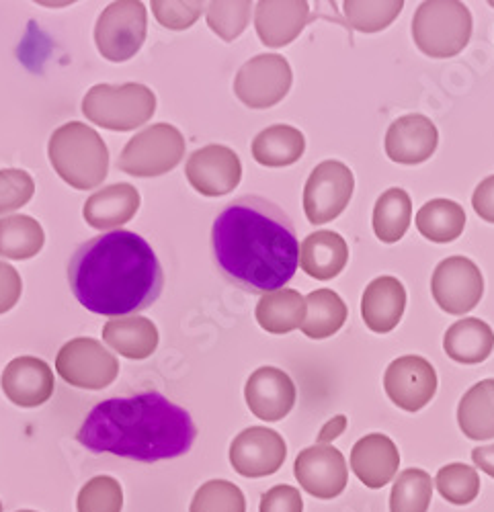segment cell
<instances>
[{
    "instance_id": "1",
    "label": "cell",
    "mask_w": 494,
    "mask_h": 512,
    "mask_svg": "<svg viewBox=\"0 0 494 512\" xmlns=\"http://www.w3.org/2000/svg\"><path fill=\"white\" fill-rule=\"evenodd\" d=\"M212 252L218 271L253 295L283 289L300 265L294 222L279 205L259 195L238 197L218 213Z\"/></svg>"
},
{
    "instance_id": "2",
    "label": "cell",
    "mask_w": 494,
    "mask_h": 512,
    "mask_svg": "<svg viewBox=\"0 0 494 512\" xmlns=\"http://www.w3.org/2000/svg\"><path fill=\"white\" fill-rule=\"evenodd\" d=\"M68 283L82 308L109 318L148 310L164 287L152 246L130 230H113L80 244L68 265Z\"/></svg>"
},
{
    "instance_id": "3",
    "label": "cell",
    "mask_w": 494,
    "mask_h": 512,
    "mask_svg": "<svg viewBox=\"0 0 494 512\" xmlns=\"http://www.w3.org/2000/svg\"><path fill=\"white\" fill-rule=\"evenodd\" d=\"M195 437L197 429L185 408L158 392H144L97 404L76 441L93 453L154 463L185 455Z\"/></svg>"
},
{
    "instance_id": "4",
    "label": "cell",
    "mask_w": 494,
    "mask_h": 512,
    "mask_svg": "<svg viewBox=\"0 0 494 512\" xmlns=\"http://www.w3.org/2000/svg\"><path fill=\"white\" fill-rule=\"evenodd\" d=\"M48 156L58 177L78 191L99 187L107 179L109 150L87 123L70 121L52 134Z\"/></svg>"
},
{
    "instance_id": "5",
    "label": "cell",
    "mask_w": 494,
    "mask_h": 512,
    "mask_svg": "<svg viewBox=\"0 0 494 512\" xmlns=\"http://www.w3.org/2000/svg\"><path fill=\"white\" fill-rule=\"evenodd\" d=\"M472 37V13L458 0H429L413 19V39L427 58H454Z\"/></svg>"
},
{
    "instance_id": "6",
    "label": "cell",
    "mask_w": 494,
    "mask_h": 512,
    "mask_svg": "<svg viewBox=\"0 0 494 512\" xmlns=\"http://www.w3.org/2000/svg\"><path fill=\"white\" fill-rule=\"evenodd\" d=\"M154 111L156 97L140 82L95 84L82 99L85 117L111 132H132L148 123Z\"/></svg>"
},
{
    "instance_id": "7",
    "label": "cell",
    "mask_w": 494,
    "mask_h": 512,
    "mask_svg": "<svg viewBox=\"0 0 494 512\" xmlns=\"http://www.w3.org/2000/svg\"><path fill=\"white\" fill-rule=\"evenodd\" d=\"M185 156V138L171 123H154L136 134L121 150V173L148 179L171 173Z\"/></svg>"
},
{
    "instance_id": "8",
    "label": "cell",
    "mask_w": 494,
    "mask_h": 512,
    "mask_svg": "<svg viewBox=\"0 0 494 512\" xmlns=\"http://www.w3.org/2000/svg\"><path fill=\"white\" fill-rule=\"evenodd\" d=\"M148 33V11L138 0L111 3L95 25V46L109 62H128L144 46Z\"/></svg>"
},
{
    "instance_id": "9",
    "label": "cell",
    "mask_w": 494,
    "mask_h": 512,
    "mask_svg": "<svg viewBox=\"0 0 494 512\" xmlns=\"http://www.w3.org/2000/svg\"><path fill=\"white\" fill-rule=\"evenodd\" d=\"M56 371L68 386L103 390L119 375V361L95 338H72L56 355Z\"/></svg>"
},
{
    "instance_id": "10",
    "label": "cell",
    "mask_w": 494,
    "mask_h": 512,
    "mask_svg": "<svg viewBox=\"0 0 494 512\" xmlns=\"http://www.w3.org/2000/svg\"><path fill=\"white\" fill-rule=\"evenodd\" d=\"M294 84L290 62L279 54H261L246 62L234 80V93L251 109H269L285 99Z\"/></svg>"
},
{
    "instance_id": "11",
    "label": "cell",
    "mask_w": 494,
    "mask_h": 512,
    "mask_svg": "<svg viewBox=\"0 0 494 512\" xmlns=\"http://www.w3.org/2000/svg\"><path fill=\"white\" fill-rule=\"evenodd\" d=\"M355 189L351 168L339 160L320 162L304 187V211L308 222L320 226L337 220L347 209Z\"/></svg>"
},
{
    "instance_id": "12",
    "label": "cell",
    "mask_w": 494,
    "mask_h": 512,
    "mask_svg": "<svg viewBox=\"0 0 494 512\" xmlns=\"http://www.w3.org/2000/svg\"><path fill=\"white\" fill-rule=\"evenodd\" d=\"M435 304L451 316L472 312L484 293V277L474 261L466 256H449L441 261L431 277Z\"/></svg>"
},
{
    "instance_id": "13",
    "label": "cell",
    "mask_w": 494,
    "mask_h": 512,
    "mask_svg": "<svg viewBox=\"0 0 494 512\" xmlns=\"http://www.w3.org/2000/svg\"><path fill=\"white\" fill-rule=\"evenodd\" d=\"M384 390L400 410L419 412L437 392V371L419 355L398 357L384 373Z\"/></svg>"
},
{
    "instance_id": "14",
    "label": "cell",
    "mask_w": 494,
    "mask_h": 512,
    "mask_svg": "<svg viewBox=\"0 0 494 512\" xmlns=\"http://www.w3.org/2000/svg\"><path fill=\"white\" fill-rule=\"evenodd\" d=\"M294 476L310 496L333 500L347 488L349 467L343 453L333 445H314L296 457Z\"/></svg>"
},
{
    "instance_id": "15",
    "label": "cell",
    "mask_w": 494,
    "mask_h": 512,
    "mask_svg": "<svg viewBox=\"0 0 494 512\" xmlns=\"http://www.w3.org/2000/svg\"><path fill=\"white\" fill-rule=\"evenodd\" d=\"M185 175L197 193L205 197H222L240 185L242 162L232 148L210 144L189 156Z\"/></svg>"
},
{
    "instance_id": "16",
    "label": "cell",
    "mask_w": 494,
    "mask_h": 512,
    "mask_svg": "<svg viewBox=\"0 0 494 512\" xmlns=\"http://www.w3.org/2000/svg\"><path fill=\"white\" fill-rule=\"evenodd\" d=\"M287 457V445L279 433L265 426H249L230 445V463L244 478L273 476Z\"/></svg>"
},
{
    "instance_id": "17",
    "label": "cell",
    "mask_w": 494,
    "mask_h": 512,
    "mask_svg": "<svg viewBox=\"0 0 494 512\" xmlns=\"http://www.w3.org/2000/svg\"><path fill=\"white\" fill-rule=\"evenodd\" d=\"M296 398V383L277 367L257 369L244 386V400L249 410L265 422L283 420L294 410Z\"/></svg>"
},
{
    "instance_id": "18",
    "label": "cell",
    "mask_w": 494,
    "mask_h": 512,
    "mask_svg": "<svg viewBox=\"0 0 494 512\" xmlns=\"http://www.w3.org/2000/svg\"><path fill=\"white\" fill-rule=\"evenodd\" d=\"M384 146L388 158L398 164H421L435 154L439 132L435 123L421 113L402 115L388 127Z\"/></svg>"
},
{
    "instance_id": "19",
    "label": "cell",
    "mask_w": 494,
    "mask_h": 512,
    "mask_svg": "<svg viewBox=\"0 0 494 512\" xmlns=\"http://www.w3.org/2000/svg\"><path fill=\"white\" fill-rule=\"evenodd\" d=\"M5 396L21 408H37L46 404L54 394V373L44 359L17 357L13 359L0 379Z\"/></svg>"
},
{
    "instance_id": "20",
    "label": "cell",
    "mask_w": 494,
    "mask_h": 512,
    "mask_svg": "<svg viewBox=\"0 0 494 512\" xmlns=\"http://www.w3.org/2000/svg\"><path fill=\"white\" fill-rule=\"evenodd\" d=\"M308 21L310 5L304 0H261L255 9V29L267 48L290 46Z\"/></svg>"
},
{
    "instance_id": "21",
    "label": "cell",
    "mask_w": 494,
    "mask_h": 512,
    "mask_svg": "<svg viewBox=\"0 0 494 512\" xmlns=\"http://www.w3.org/2000/svg\"><path fill=\"white\" fill-rule=\"evenodd\" d=\"M400 467V453L396 443L382 435L372 433L359 439L351 449V469L367 488L378 490L390 484Z\"/></svg>"
},
{
    "instance_id": "22",
    "label": "cell",
    "mask_w": 494,
    "mask_h": 512,
    "mask_svg": "<svg viewBox=\"0 0 494 512\" xmlns=\"http://www.w3.org/2000/svg\"><path fill=\"white\" fill-rule=\"evenodd\" d=\"M406 310V289L404 285L390 275L378 277L369 283L361 297V316L365 326L378 332H392Z\"/></svg>"
},
{
    "instance_id": "23",
    "label": "cell",
    "mask_w": 494,
    "mask_h": 512,
    "mask_svg": "<svg viewBox=\"0 0 494 512\" xmlns=\"http://www.w3.org/2000/svg\"><path fill=\"white\" fill-rule=\"evenodd\" d=\"M140 209V193L130 183H115L93 193L82 216L85 222L95 230H115L123 224L132 222Z\"/></svg>"
},
{
    "instance_id": "24",
    "label": "cell",
    "mask_w": 494,
    "mask_h": 512,
    "mask_svg": "<svg viewBox=\"0 0 494 512\" xmlns=\"http://www.w3.org/2000/svg\"><path fill=\"white\" fill-rule=\"evenodd\" d=\"M349 261L345 238L333 230H318L304 238L300 246V267L316 281L339 277Z\"/></svg>"
},
{
    "instance_id": "25",
    "label": "cell",
    "mask_w": 494,
    "mask_h": 512,
    "mask_svg": "<svg viewBox=\"0 0 494 512\" xmlns=\"http://www.w3.org/2000/svg\"><path fill=\"white\" fill-rule=\"evenodd\" d=\"M158 328L142 316L113 318L103 326V340L119 355L142 361L158 349Z\"/></svg>"
},
{
    "instance_id": "26",
    "label": "cell",
    "mask_w": 494,
    "mask_h": 512,
    "mask_svg": "<svg viewBox=\"0 0 494 512\" xmlns=\"http://www.w3.org/2000/svg\"><path fill=\"white\" fill-rule=\"evenodd\" d=\"M443 349L451 361L478 365L486 361L494 349V332L484 320L464 318L447 328Z\"/></svg>"
},
{
    "instance_id": "27",
    "label": "cell",
    "mask_w": 494,
    "mask_h": 512,
    "mask_svg": "<svg viewBox=\"0 0 494 512\" xmlns=\"http://www.w3.org/2000/svg\"><path fill=\"white\" fill-rule=\"evenodd\" d=\"M306 310V297L296 289L283 287L261 297L255 316L265 332L287 334L302 326Z\"/></svg>"
},
{
    "instance_id": "28",
    "label": "cell",
    "mask_w": 494,
    "mask_h": 512,
    "mask_svg": "<svg viewBox=\"0 0 494 512\" xmlns=\"http://www.w3.org/2000/svg\"><path fill=\"white\" fill-rule=\"evenodd\" d=\"M253 158L267 168L296 164L306 152V138L294 125H271L253 140Z\"/></svg>"
},
{
    "instance_id": "29",
    "label": "cell",
    "mask_w": 494,
    "mask_h": 512,
    "mask_svg": "<svg viewBox=\"0 0 494 512\" xmlns=\"http://www.w3.org/2000/svg\"><path fill=\"white\" fill-rule=\"evenodd\" d=\"M458 424L472 441L494 439V379L472 386L458 406Z\"/></svg>"
},
{
    "instance_id": "30",
    "label": "cell",
    "mask_w": 494,
    "mask_h": 512,
    "mask_svg": "<svg viewBox=\"0 0 494 512\" xmlns=\"http://www.w3.org/2000/svg\"><path fill=\"white\" fill-rule=\"evenodd\" d=\"M306 308V318L300 330L312 340L335 336L349 316L343 297L333 289H316L306 295Z\"/></svg>"
},
{
    "instance_id": "31",
    "label": "cell",
    "mask_w": 494,
    "mask_h": 512,
    "mask_svg": "<svg viewBox=\"0 0 494 512\" xmlns=\"http://www.w3.org/2000/svg\"><path fill=\"white\" fill-rule=\"evenodd\" d=\"M419 232L437 244L458 240L466 228V211L451 199H431L417 213Z\"/></svg>"
},
{
    "instance_id": "32",
    "label": "cell",
    "mask_w": 494,
    "mask_h": 512,
    "mask_svg": "<svg viewBox=\"0 0 494 512\" xmlns=\"http://www.w3.org/2000/svg\"><path fill=\"white\" fill-rule=\"evenodd\" d=\"M413 220V201L404 189L384 191L374 205V232L384 244H396L404 238Z\"/></svg>"
},
{
    "instance_id": "33",
    "label": "cell",
    "mask_w": 494,
    "mask_h": 512,
    "mask_svg": "<svg viewBox=\"0 0 494 512\" xmlns=\"http://www.w3.org/2000/svg\"><path fill=\"white\" fill-rule=\"evenodd\" d=\"M46 244V232L31 216H11L0 220V256L11 261L33 259Z\"/></svg>"
},
{
    "instance_id": "34",
    "label": "cell",
    "mask_w": 494,
    "mask_h": 512,
    "mask_svg": "<svg viewBox=\"0 0 494 512\" xmlns=\"http://www.w3.org/2000/svg\"><path fill=\"white\" fill-rule=\"evenodd\" d=\"M433 498V480L419 467L404 469L390 494V512H427Z\"/></svg>"
},
{
    "instance_id": "35",
    "label": "cell",
    "mask_w": 494,
    "mask_h": 512,
    "mask_svg": "<svg viewBox=\"0 0 494 512\" xmlns=\"http://www.w3.org/2000/svg\"><path fill=\"white\" fill-rule=\"evenodd\" d=\"M404 3L400 0H347L343 13L351 29L361 33H378L388 29L402 13Z\"/></svg>"
},
{
    "instance_id": "36",
    "label": "cell",
    "mask_w": 494,
    "mask_h": 512,
    "mask_svg": "<svg viewBox=\"0 0 494 512\" xmlns=\"http://www.w3.org/2000/svg\"><path fill=\"white\" fill-rule=\"evenodd\" d=\"M435 486L443 500L456 506H466L480 494V476L472 465L449 463L437 472Z\"/></svg>"
},
{
    "instance_id": "37",
    "label": "cell",
    "mask_w": 494,
    "mask_h": 512,
    "mask_svg": "<svg viewBox=\"0 0 494 512\" xmlns=\"http://www.w3.org/2000/svg\"><path fill=\"white\" fill-rule=\"evenodd\" d=\"M189 512H246V498L236 484L210 480L195 492Z\"/></svg>"
},
{
    "instance_id": "38",
    "label": "cell",
    "mask_w": 494,
    "mask_h": 512,
    "mask_svg": "<svg viewBox=\"0 0 494 512\" xmlns=\"http://www.w3.org/2000/svg\"><path fill=\"white\" fill-rule=\"evenodd\" d=\"M123 490L111 476H95L80 488L76 498L78 512H121Z\"/></svg>"
},
{
    "instance_id": "39",
    "label": "cell",
    "mask_w": 494,
    "mask_h": 512,
    "mask_svg": "<svg viewBox=\"0 0 494 512\" xmlns=\"http://www.w3.org/2000/svg\"><path fill=\"white\" fill-rule=\"evenodd\" d=\"M253 3L238 0V3H210L205 9L208 27L224 41H234L251 21Z\"/></svg>"
},
{
    "instance_id": "40",
    "label": "cell",
    "mask_w": 494,
    "mask_h": 512,
    "mask_svg": "<svg viewBox=\"0 0 494 512\" xmlns=\"http://www.w3.org/2000/svg\"><path fill=\"white\" fill-rule=\"evenodd\" d=\"M35 193L33 177L21 168L0 170V216L21 209Z\"/></svg>"
},
{
    "instance_id": "41",
    "label": "cell",
    "mask_w": 494,
    "mask_h": 512,
    "mask_svg": "<svg viewBox=\"0 0 494 512\" xmlns=\"http://www.w3.org/2000/svg\"><path fill=\"white\" fill-rule=\"evenodd\" d=\"M150 7L162 27L185 31L201 17L205 5L199 0H154Z\"/></svg>"
},
{
    "instance_id": "42",
    "label": "cell",
    "mask_w": 494,
    "mask_h": 512,
    "mask_svg": "<svg viewBox=\"0 0 494 512\" xmlns=\"http://www.w3.org/2000/svg\"><path fill=\"white\" fill-rule=\"evenodd\" d=\"M259 512H304L302 494L294 486H273L263 494Z\"/></svg>"
},
{
    "instance_id": "43",
    "label": "cell",
    "mask_w": 494,
    "mask_h": 512,
    "mask_svg": "<svg viewBox=\"0 0 494 512\" xmlns=\"http://www.w3.org/2000/svg\"><path fill=\"white\" fill-rule=\"evenodd\" d=\"M23 291L21 275L7 263L0 261V314L11 312L19 300Z\"/></svg>"
},
{
    "instance_id": "44",
    "label": "cell",
    "mask_w": 494,
    "mask_h": 512,
    "mask_svg": "<svg viewBox=\"0 0 494 512\" xmlns=\"http://www.w3.org/2000/svg\"><path fill=\"white\" fill-rule=\"evenodd\" d=\"M472 207L488 224H494V175L486 177L472 193Z\"/></svg>"
},
{
    "instance_id": "45",
    "label": "cell",
    "mask_w": 494,
    "mask_h": 512,
    "mask_svg": "<svg viewBox=\"0 0 494 512\" xmlns=\"http://www.w3.org/2000/svg\"><path fill=\"white\" fill-rule=\"evenodd\" d=\"M345 429H347V416L337 414L322 426V431L318 433V445H331L335 439H339L345 433Z\"/></svg>"
},
{
    "instance_id": "46",
    "label": "cell",
    "mask_w": 494,
    "mask_h": 512,
    "mask_svg": "<svg viewBox=\"0 0 494 512\" xmlns=\"http://www.w3.org/2000/svg\"><path fill=\"white\" fill-rule=\"evenodd\" d=\"M472 461L478 469H482L484 474L494 478V443L486 447H476L472 451Z\"/></svg>"
},
{
    "instance_id": "47",
    "label": "cell",
    "mask_w": 494,
    "mask_h": 512,
    "mask_svg": "<svg viewBox=\"0 0 494 512\" xmlns=\"http://www.w3.org/2000/svg\"><path fill=\"white\" fill-rule=\"evenodd\" d=\"M15 512H37V510H15Z\"/></svg>"
},
{
    "instance_id": "48",
    "label": "cell",
    "mask_w": 494,
    "mask_h": 512,
    "mask_svg": "<svg viewBox=\"0 0 494 512\" xmlns=\"http://www.w3.org/2000/svg\"><path fill=\"white\" fill-rule=\"evenodd\" d=\"M0 512H3V502H0Z\"/></svg>"
},
{
    "instance_id": "49",
    "label": "cell",
    "mask_w": 494,
    "mask_h": 512,
    "mask_svg": "<svg viewBox=\"0 0 494 512\" xmlns=\"http://www.w3.org/2000/svg\"><path fill=\"white\" fill-rule=\"evenodd\" d=\"M490 7H494V3H490Z\"/></svg>"
}]
</instances>
